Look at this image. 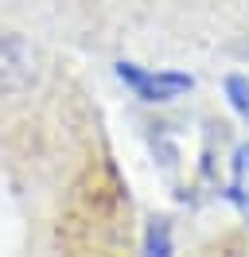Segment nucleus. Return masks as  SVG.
Returning a JSON list of instances; mask_svg holds the SVG:
<instances>
[{
	"label": "nucleus",
	"mask_w": 249,
	"mask_h": 257,
	"mask_svg": "<svg viewBox=\"0 0 249 257\" xmlns=\"http://www.w3.org/2000/svg\"><path fill=\"white\" fill-rule=\"evenodd\" d=\"M144 245H148V253H171L168 226H164V222H152V226H148V238H144Z\"/></svg>",
	"instance_id": "obj_4"
},
{
	"label": "nucleus",
	"mask_w": 249,
	"mask_h": 257,
	"mask_svg": "<svg viewBox=\"0 0 249 257\" xmlns=\"http://www.w3.org/2000/svg\"><path fill=\"white\" fill-rule=\"evenodd\" d=\"M226 90H230V101L249 117V82L245 78H230V82H226Z\"/></svg>",
	"instance_id": "obj_5"
},
{
	"label": "nucleus",
	"mask_w": 249,
	"mask_h": 257,
	"mask_svg": "<svg viewBox=\"0 0 249 257\" xmlns=\"http://www.w3.org/2000/svg\"><path fill=\"white\" fill-rule=\"evenodd\" d=\"M117 74H121V82L137 97H144V101H171V97H179V94L191 90V78H187V74H171V70H144V66L121 63Z\"/></svg>",
	"instance_id": "obj_1"
},
{
	"label": "nucleus",
	"mask_w": 249,
	"mask_h": 257,
	"mask_svg": "<svg viewBox=\"0 0 249 257\" xmlns=\"http://www.w3.org/2000/svg\"><path fill=\"white\" fill-rule=\"evenodd\" d=\"M31 74H35V59H31L28 43H20V39H0V90L28 86Z\"/></svg>",
	"instance_id": "obj_2"
},
{
	"label": "nucleus",
	"mask_w": 249,
	"mask_h": 257,
	"mask_svg": "<svg viewBox=\"0 0 249 257\" xmlns=\"http://www.w3.org/2000/svg\"><path fill=\"white\" fill-rule=\"evenodd\" d=\"M233 199L249 214V145L237 152V164H233Z\"/></svg>",
	"instance_id": "obj_3"
}]
</instances>
